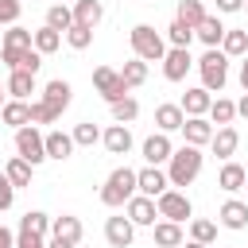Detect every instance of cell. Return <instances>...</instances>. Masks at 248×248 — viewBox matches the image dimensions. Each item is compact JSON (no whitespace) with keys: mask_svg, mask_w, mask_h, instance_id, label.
Returning a JSON list of instances; mask_svg holds the SVG:
<instances>
[{"mask_svg":"<svg viewBox=\"0 0 248 248\" xmlns=\"http://www.w3.org/2000/svg\"><path fill=\"white\" fill-rule=\"evenodd\" d=\"M97 140H101V132H97L93 120H81V124L74 128V147H93Z\"/></svg>","mask_w":248,"mask_h":248,"instance_id":"ab89813d","label":"cell"},{"mask_svg":"<svg viewBox=\"0 0 248 248\" xmlns=\"http://www.w3.org/2000/svg\"><path fill=\"white\" fill-rule=\"evenodd\" d=\"M136 116H140V105H136V97L112 101V120H116V124H132Z\"/></svg>","mask_w":248,"mask_h":248,"instance_id":"8d00e7d4","label":"cell"},{"mask_svg":"<svg viewBox=\"0 0 248 248\" xmlns=\"http://www.w3.org/2000/svg\"><path fill=\"white\" fill-rule=\"evenodd\" d=\"M132 236H136V225H132L128 217H108V221H105V240H108L112 248H128Z\"/></svg>","mask_w":248,"mask_h":248,"instance_id":"4fadbf2b","label":"cell"},{"mask_svg":"<svg viewBox=\"0 0 248 248\" xmlns=\"http://www.w3.org/2000/svg\"><path fill=\"white\" fill-rule=\"evenodd\" d=\"M244 0H217V12H240Z\"/></svg>","mask_w":248,"mask_h":248,"instance_id":"f6af8a7d","label":"cell"},{"mask_svg":"<svg viewBox=\"0 0 248 248\" xmlns=\"http://www.w3.org/2000/svg\"><path fill=\"white\" fill-rule=\"evenodd\" d=\"M232 116H236V101L217 97V101L209 105V124H232Z\"/></svg>","mask_w":248,"mask_h":248,"instance_id":"836d02e7","label":"cell"},{"mask_svg":"<svg viewBox=\"0 0 248 248\" xmlns=\"http://www.w3.org/2000/svg\"><path fill=\"white\" fill-rule=\"evenodd\" d=\"M194 66L202 74V89H209V93H221L225 89V81H229V54L221 46H209Z\"/></svg>","mask_w":248,"mask_h":248,"instance_id":"3957f363","label":"cell"},{"mask_svg":"<svg viewBox=\"0 0 248 248\" xmlns=\"http://www.w3.org/2000/svg\"><path fill=\"white\" fill-rule=\"evenodd\" d=\"M93 85H97V93H101L108 105L128 97V81H124L120 70H112V66H97V70H93Z\"/></svg>","mask_w":248,"mask_h":248,"instance_id":"ba28073f","label":"cell"},{"mask_svg":"<svg viewBox=\"0 0 248 248\" xmlns=\"http://www.w3.org/2000/svg\"><path fill=\"white\" fill-rule=\"evenodd\" d=\"M128 39H132V50H136V58H143V62H163V54H167V43H163V35H159L155 27H147V23H136Z\"/></svg>","mask_w":248,"mask_h":248,"instance_id":"5b68a950","label":"cell"},{"mask_svg":"<svg viewBox=\"0 0 248 248\" xmlns=\"http://www.w3.org/2000/svg\"><path fill=\"white\" fill-rule=\"evenodd\" d=\"M16 248H46V240L35 236V232H19V236H16Z\"/></svg>","mask_w":248,"mask_h":248,"instance_id":"ee69618b","label":"cell"},{"mask_svg":"<svg viewBox=\"0 0 248 248\" xmlns=\"http://www.w3.org/2000/svg\"><path fill=\"white\" fill-rule=\"evenodd\" d=\"M221 225H225V229H248V202L229 198V202L221 205Z\"/></svg>","mask_w":248,"mask_h":248,"instance_id":"603a6c76","label":"cell"},{"mask_svg":"<svg viewBox=\"0 0 248 248\" xmlns=\"http://www.w3.org/2000/svg\"><path fill=\"white\" fill-rule=\"evenodd\" d=\"M0 248H16V236H12V229H4V225H0Z\"/></svg>","mask_w":248,"mask_h":248,"instance_id":"bcb514c9","label":"cell"},{"mask_svg":"<svg viewBox=\"0 0 248 248\" xmlns=\"http://www.w3.org/2000/svg\"><path fill=\"white\" fill-rule=\"evenodd\" d=\"M31 170H35V167H31L27 159H19V155L4 167V174H8V182H12V186H31Z\"/></svg>","mask_w":248,"mask_h":248,"instance_id":"f546056e","label":"cell"},{"mask_svg":"<svg viewBox=\"0 0 248 248\" xmlns=\"http://www.w3.org/2000/svg\"><path fill=\"white\" fill-rule=\"evenodd\" d=\"M50 236H62V240L78 244V240H81V221H78L74 213H62V217L50 221Z\"/></svg>","mask_w":248,"mask_h":248,"instance_id":"d4e9b609","label":"cell"},{"mask_svg":"<svg viewBox=\"0 0 248 248\" xmlns=\"http://www.w3.org/2000/svg\"><path fill=\"white\" fill-rule=\"evenodd\" d=\"M120 78L128 81V89H136V85H143V81H147V62H143V58H132V62H124V70H120Z\"/></svg>","mask_w":248,"mask_h":248,"instance_id":"d6a6232c","label":"cell"},{"mask_svg":"<svg viewBox=\"0 0 248 248\" xmlns=\"http://www.w3.org/2000/svg\"><path fill=\"white\" fill-rule=\"evenodd\" d=\"M170 182H167V174L159 170V167H143V170H136V194H147V198H159L163 190H167Z\"/></svg>","mask_w":248,"mask_h":248,"instance_id":"7c38bea8","label":"cell"},{"mask_svg":"<svg viewBox=\"0 0 248 248\" xmlns=\"http://www.w3.org/2000/svg\"><path fill=\"white\" fill-rule=\"evenodd\" d=\"M31 46H35V35H31L27 27H19V23H12V27L4 31V39H0V58L12 66V62H16L23 50H31Z\"/></svg>","mask_w":248,"mask_h":248,"instance_id":"9c48e42d","label":"cell"},{"mask_svg":"<svg viewBox=\"0 0 248 248\" xmlns=\"http://www.w3.org/2000/svg\"><path fill=\"white\" fill-rule=\"evenodd\" d=\"M43 143H46V159H70L74 155V136H66V132H46L43 136Z\"/></svg>","mask_w":248,"mask_h":248,"instance_id":"ffe728a7","label":"cell"},{"mask_svg":"<svg viewBox=\"0 0 248 248\" xmlns=\"http://www.w3.org/2000/svg\"><path fill=\"white\" fill-rule=\"evenodd\" d=\"M4 89H8L16 101H27V97L35 93V74H27V70H12L8 81H4Z\"/></svg>","mask_w":248,"mask_h":248,"instance_id":"d6986e66","label":"cell"},{"mask_svg":"<svg viewBox=\"0 0 248 248\" xmlns=\"http://www.w3.org/2000/svg\"><path fill=\"white\" fill-rule=\"evenodd\" d=\"M194 35H198L205 46H221V39H225V23H221L217 16H209V12H205V16H202V23L194 27Z\"/></svg>","mask_w":248,"mask_h":248,"instance_id":"ac0fdd59","label":"cell"},{"mask_svg":"<svg viewBox=\"0 0 248 248\" xmlns=\"http://www.w3.org/2000/svg\"><path fill=\"white\" fill-rule=\"evenodd\" d=\"M19 232L46 236V232H50V217H46V213H39V209H31V213H23V217H19Z\"/></svg>","mask_w":248,"mask_h":248,"instance_id":"4dcf8cb0","label":"cell"},{"mask_svg":"<svg viewBox=\"0 0 248 248\" xmlns=\"http://www.w3.org/2000/svg\"><path fill=\"white\" fill-rule=\"evenodd\" d=\"M209 105H213L209 89H186V93H182V101H178V108H182L186 116H205V112H209Z\"/></svg>","mask_w":248,"mask_h":248,"instance_id":"e0dca14e","label":"cell"},{"mask_svg":"<svg viewBox=\"0 0 248 248\" xmlns=\"http://www.w3.org/2000/svg\"><path fill=\"white\" fill-rule=\"evenodd\" d=\"M178 132H182V136H186V143H194V147H202V143H209V140H213V124H209L205 116H186Z\"/></svg>","mask_w":248,"mask_h":248,"instance_id":"5bb4252c","label":"cell"},{"mask_svg":"<svg viewBox=\"0 0 248 248\" xmlns=\"http://www.w3.org/2000/svg\"><path fill=\"white\" fill-rule=\"evenodd\" d=\"M132 194H136V170H132V167H116V170L105 178V186H101V202H105L108 209L124 205Z\"/></svg>","mask_w":248,"mask_h":248,"instance_id":"277c9868","label":"cell"},{"mask_svg":"<svg viewBox=\"0 0 248 248\" xmlns=\"http://www.w3.org/2000/svg\"><path fill=\"white\" fill-rule=\"evenodd\" d=\"M4 93H8V89H4V81H0V108H4Z\"/></svg>","mask_w":248,"mask_h":248,"instance_id":"816d5d0a","label":"cell"},{"mask_svg":"<svg viewBox=\"0 0 248 248\" xmlns=\"http://www.w3.org/2000/svg\"><path fill=\"white\" fill-rule=\"evenodd\" d=\"M74 23H85V27H97L101 23V16H105V8H101V0H74Z\"/></svg>","mask_w":248,"mask_h":248,"instance_id":"484cf974","label":"cell"},{"mask_svg":"<svg viewBox=\"0 0 248 248\" xmlns=\"http://www.w3.org/2000/svg\"><path fill=\"white\" fill-rule=\"evenodd\" d=\"M19 12H23V4H19V0H0V23H16V19H19Z\"/></svg>","mask_w":248,"mask_h":248,"instance_id":"b9f144b4","label":"cell"},{"mask_svg":"<svg viewBox=\"0 0 248 248\" xmlns=\"http://www.w3.org/2000/svg\"><path fill=\"white\" fill-rule=\"evenodd\" d=\"M70 101H74L70 81H62V78L46 81L43 101H35V105H31V124H54V120H58V116L70 108Z\"/></svg>","mask_w":248,"mask_h":248,"instance_id":"6da1fadb","label":"cell"},{"mask_svg":"<svg viewBox=\"0 0 248 248\" xmlns=\"http://www.w3.org/2000/svg\"><path fill=\"white\" fill-rule=\"evenodd\" d=\"M66 43H70L74 50H85V46L93 43V27H85V23H70V27H66Z\"/></svg>","mask_w":248,"mask_h":248,"instance_id":"d590c367","label":"cell"},{"mask_svg":"<svg viewBox=\"0 0 248 248\" xmlns=\"http://www.w3.org/2000/svg\"><path fill=\"white\" fill-rule=\"evenodd\" d=\"M46 248H78V244H70V240H62V236H50Z\"/></svg>","mask_w":248,"mask_h":248,"instance_id":"7dc6e473","label":"cell"},{"mask_svg":"<svg viewBox=\"0 0 248 248\" xmlns=\"http://www.w3.org/2000/svg\"><path fill=\"white\" fill-rule=\"evenodd\" d=\"M155 209H159V217H167V221H190V213H194V205H190V198L182 194V190H163L159 198H155Z\"/></svg>","mask_w":248,"mask_h":248,"instance_id":"52a82bcc","label":"cell"},{"mask_svg":"<svg viewBox=\"0 0 248 248\" xmlns=\"http://www.w3.org/2000/svg\"><path fill=\"white\" fill-rule=\"evenodd\" d=\"M167 39H170V46H190V43H194V27L182 23V19H174V23L167 27Z\"/></svg>","mask_w":248,"mask_h":248,"instance_id":"f35d334b","label":"cell"},{"mask_svg":"<svg viewBox=\"0 0 248 248\" xmlns=\"http://www.w3.org/2000/svg\"><path fill=\"white\" fill-rule=\"evenodd\" d=\"M58 46H62V31H54V27L35 31V50H39V54H54Z\"/></svg>","mask_w":248,"mask_h":248,"instance_id":"1f68e13d","label":"cell"},{"mask_svg":"<svg viewBox=\"0 0 248 248\" xmlns=\"http://www.w3.org/2000/svg\"><path fill=\"white\" fill-rule=\"evenodd\" d=\"M209 143H213V155H217V159H229V155L236 151L240 136H236V128H232V124H221V128L213 132V140H209Z\"/></svg>","mask_w":248,"mask_h":248,"instance_id":"44dd1931","label":"cell"},{"mask_svg":"<svg viewBox=\"0 0 248 248\" xmlns=\"http://www.w3.org/2000/svg\"><path fill=\"white\" fill-rule=\"evenodd\" d=\"M221 50H225L229 58H240V54H248V31H229V27H225Z\"/></svg>","mask_w":248,"mask_h":248,"instance_id":"f1b7e54d","label":"cell"},{"mask_svg":"<svg viewBox=\"0 0 248 248\" xmlns=\"http://www.w3.org/2000/svg\"><path fill=\"white\" fill-rule=\"evenodd\" d=\"M202 147H194V143H182V147H174L170 151V159H167V182L170 186H190L198 174H202Z\"/></svg>","mask_w":248,"mask_h":248,"instance_id":"7a4b0ae2","label":"cell"},{"mask_svg":"<svg viewBox=\"0 0 248 248\" xmlns=\"http://www.w3.org/2000/svg\"><path fill=\"white\" fill-rule=\"evenodd\" d=\"M0 120L4 124H12V128H23V124H31V105L27 101H4V108H0Z\"/></svg>","mask_w":248,"mask_h":248,"instance_id":"cb8c5ba5","label":"cell"},{"mask_svg":"<svg viewBox=\"0 0 248 248\" xmlns=\"http://www.w3.org/2000/svg\"><path fill=\"white\" fill-rule=\"evenodd\" d=\"M190 236H194V240H202V244H213L217 225H213V221H205V217H198V221H190Z\"/></svg>","mask_w":248,"mask_h":248,"instance_id":"60d3db41","label":"cell"},{"mask_svg":"<svg viewBox=\"0 0 248 248\" xmlns=\"http://www.w3.org/2000/svg\"><path fill=\"white\" fill-rule=\"evenodd\" d=\"M244 178H248V170H244L240 163H225L221 174H217V186L229 190V194H236V190H244Z\"/></svg>","mask_w":248,"mask_h":248,"instance_id":"4316f807","label":"cell"},{"mask_svg":"<svg viewBox=\"0 0 248 248\" xmlns=\"http://www.w3.org/2000/svg\"><path fill=\"white\" fill-rule=\"evenodd\" d=\"M74 23V12L66 8V4H50L46 8V27H54V31H66Z\"/></svg>","mask_w":248,"mask_h":248,"instance_id":"e575fe53","label":"cell"},{"mask_svg":"<svg viewBox=\"0 0 248 248\" xmlns=\"http://www.w3.org/2000/svg\"><path fill=\"white\" fill-rule=\"evenodd\" d=\"M16 202V186L8 182V174H0V209H12Z\"/></svg>","mask_w":248,"mask_h":248,"instance_id":"7bdbcfd3","label":"cell"},{"mask_svg":"<svg viewBox=\"0 0 248 248\" xmlns=\"http://www.w3.org/2000/svg\"><path fill=\"white\" fill-rule=\"evenodd\" d=\"M151 229H155V244H159V248H182V225H178V221H167V217H163V221H155Z\"/></svg>","mask_w":248,"mask_h":248,"instance_id":"7402d4cb","label":"cell"},{"mask_svg":"<svg viewBox=\"0 0 248 248\" xmlns=\"http://www.w3.org/2000/svg\"><path fill=\"white\" fill-rule=\"evenodd\" d=\"M182 120H186V112H182L178 105H159V108H155V124H159V132H178Z\"/></svg>","mask_w":248,"mask_h":248,"instance_id":"83f0119b","label":"cell"},{"mask_svg":"<svg viewBox=\"0 0 248 248\" xmlns=\"http://www.w3.org/2000/svg\"><path fill=\"white\" fill-rule=\"evenodd\" d=\"M202 16H205L202 0H178V16H174V19H182V23L198 27V23H202Z\"/></svg>","mask_w":248,"mask_h":248,"instance_id":"74e56055","label":"cell"},{"mask_svg":"<svg viewBox=\"0 0 248 248\" xmlns=\"http://www.w3.org/2000/svg\"><path fill=\"white\" fill-rule=\"evenodd\" d=\"M124 213H128L132 225H155V217H159L155 198H147V194H132V198L124 202Z\"/></svg>","mask_w":248,"mask_h":248,"instance_id":"8fae6325","label":"cell"},{"mask_svg":"<svg viewBox=\"0 0 248 248\" xmlns=\"http://www.w3.org/2000/svg\"><path fill=\"white\" fill-rule=\"evenodd\" d=\"M170 151H174V143L167 140V132H155V136H147V140H143V159H147L151 167L167 163V159H170Z\"/></svg>","mask_w":248,"mask_h":248,"instance_id":"2e32d148","label":"cell"},{"mask_svg":"<svg viewBox=\"0 0 248 248\" xmlns=\"http://www.w3.org/2000/svg\"><path fill=\"white\" fill-rule=\"evenodd\" d=\"M101 143H105L112 155H128V151H132V132H128V124H108V128L101 132Z\"/></svg>","mask_w":248,"mask_h":248,"instance_id":"9a60e30c","label":"cell"},{"mask_svg":"<svg viewBox=\"0 0 248 248\" xmlns=\"http://www.w3.org/2000/svg\"><path fill=\"white\" fill-rule=\"evenodd\" d=\"M244 8H248V0H244Z\"/></svg>","mask_w":248,"mask_h":248,"instance_id":"db71d44e","label":"cell"},{"mask_svg":"<svg viewBox=\"0 0 248 248\" xmlns=\"http://www.w3.org/2000/svg\"><path fill=\"white\" fill-rule=\"evenodd\" d=\"M240 85H244V93H248V54H244V62H240Z\"/></svg>","mask_w":248,"mask_h":248,"instance_id":"c3c4849f","label":"cell"},{"mask_svg":"<svg viewBox=\"0 0 248 248\" xmlns=\"http://www.w3.org/2000/svg\"><path fill=\"white\" fill-rule=\"evenodd\" d=\"M190 66H194L190 46H167V54H163V74H167V81H182Z\"/></svg>","mask_w":248,"mask_h":248,"instance_id":"30bf717a","label":"cell"},{"mask_svg":"<svg viewBox=\"0 0 248 248\" xmlns=\"http://www.w3.org/2000/svg\"><path fill=\"white\" fill-rule=\"evenodd\" d=\"M244 190H248V178H244Z\"/></svg>","mask_w":248,"mask_h":248,"instance_id":"f5cc1de1","label":"cell"},{"mask_svg":"<svg viewBox=\"0 0 248 248\" xmlns=\"http://www.w3.org/2000/svg\"><path fill=\"white\" fill-rule=\"evenodd\" d=\"M236 112H240V116H248V93H244V97L236 101Z\"/></svg>","mask_w":248,"mask_h":248,"instance_id":"681fc988","label":"cell"},{"mask_svg":"<svg viewBox=\"0 0 248 248\" xmlns=\"http://www.w3.org/2000/svg\"><path fill=\"white\" fill-rule=\"evenodd\" d=\"M16 151H19V159H27L31 167H39V163L46 159L43 132H39L35 124H23V128H16Z\"/></svg>","mask_w":248,"mask_h":248,"instance_id":"8992f818","label":"cell"},{"mask_svg":"<svg viewBox=\"0 0 248 248\" xmlns=\"http://www.w3.org/2000/svg\"><path fill=\"white\" fill-rule=\"evenodd\" d=\"M186 248H209V244H202V240H190V244H186Z\"/></svg>","mask_w":248,"mask_h":248,"instance_id":"f907efd6","label":"cell"}]
</instances>
